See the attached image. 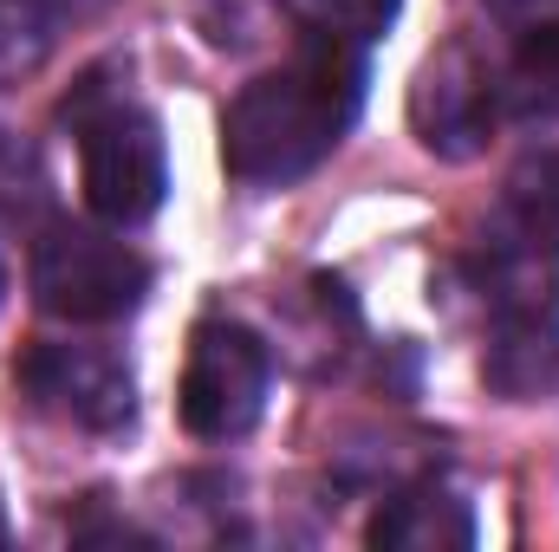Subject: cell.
Segmentation results:
<instances>
[{
  "instance_id": "6da1fadb",
  "label": "cell",
  "mask_w": 559,
  "mask_h": 552,
  "mask_svg": "<svg viewBox=\"0 0 559 552\" xmlns=\"http://www.w3.org/2000/svg\"><path fill=\"white\" fill-rule=\"evenodd\" d=\"M365 105V46L306 33L299 52L254 79L222 118V163L235 182L286 189L312 176L352 131Z\"/></svg>"
},
{
  "instance_id": "7a4b0ae2",
  "label": "cell",
  "mask_w": 559,
  "mask_h": 552,
  "mask_svg": "<svg viewBox=\"0 0 559 552\" xmlns=\"http://www.w3.org/2000/svg\"><path fill=\"white\" fill-rule=\"evenodd\" d=\"M488 384L534 404L559 384V261L488 248Z\"/></svg>"
},
{
  "instance_id": "3957f363",
  "label": "cell",
  "mask_w": 559,
  "mask_h": 552,
  "mask_svg": "<svg viewBox=\"0 0 559 552\" xmlns=\"http://www.w3.org/2000/svg\"><path fill=\"white\" fill-rule=\"evenodd\" d=\"M79 182L105 228H138L169 195V149L156 118L131 98H79Z\"/></svg>"
},
{
  "instance_id": "277c9868",
  "label": "cell",
  "mask_w": 559,
  "mask_h": 552,
  "mask_svg": "<svg viewBox=\"0 0 559 552\" xmlns=\"http://www.w3.org/2000/svg\"><path fill=\"white\" fill-rule=\"evenodd\" d=\"M150 292V261L105 228H46L33 241V299L66 325L131 319Z\"/></svg>"
},
{
  "instance_id": "5b68a950",
  "label": "cell",
  "mask_w": 559,
  "mask_h": 552,
  "mask_svg": "<svg viewBox=\"0 0 559 552\" xmlns=\"http://www.w3.org/2000/svg\"><path fill=\"white\" fill-rule=\"evenodd\" d=\"M267 377H274L267 345L248 325H228V319L195 325L189 358H182V391H176L182 429L195 442L248 435L261 422V410H267Z\"/></svg>"
},
{
  "instance_id": "8992f818",
  "label": "cell",
  "mask_w": 559,
  "mask_h": 552,
  "mask_svg": "<svg viewBox=\"0 0 559 552\" xmlns=\"http://www.w3.org/2000/svg\"><path fill=\"white\" fill-rule=\"evenodd\" d=\"M501 118V72L468 46V39H449L423 59L417 85H411V131L429 156H475L488 131Z\"/></svg>"
},
{
  "instance_id": "52a82bcc",
  "label": "cell",
  "mask_w": 559,
  "mask_h": 552,
  "mask_svg": "<svg viewBox=\"0 0 559 552\" xmlns=\"http://www.w3.org/2000/svg\"><path fill=\"white\" fill-rule=\"evenodd\" d=\"M20 391L85 435H118L138 416V384L105 345H33L20 358Z\"/></svg>"
},
{
  "instance_id": "ba28073f",
  "label": "cell",
  "mask_w": 559,
  "mask_h": 552,
  "mask_svg": "<svg viewBox=\"0 0 559 552\" xmlns=\"http://www.w3.org/2000/svg\"><path fill=\"white\" fill-rule=\"evenodd\" d=\"M365 540L384 552H462L475 547V514L442 481H404V488L384 494Z\"/></svg>"
},
{
  "instance_id": "9c48e42d",
  "label": "cell",
  "mask_w": 559,
  "mask_h": 552,
  "mask_svg": "<svg viewBox=\"0 0 559 552\" xmlns=\"http://www.w3.org/2000/svg\"><path fill=\"white\" fill-rule=\"evenodd\" d=\"M488 248L559 261V149H527L508 169L501 208H495V228H488Z\"/></svg>"
},
{
  "instance_id": "30bf717a",
  "label": "cell",
  "mask_w": 559,
  "mask_h": 552,
  "mask_svg": "<svg viewBox=\"0 0 559 552\" xmlns=\"http://www.w3.org/2000/svg\"><path fill=\"white\" fill-rule=\"evenodd\" d=\"M501 111L521 124H554L559 118V13L534 20L501 72Z\"/></svg>"
},
{
  "instance_id": "8fae6325",
  "label": "cell",
  "mask_w": 559,
  "mask_h": 552,
  "mask_svg": "<svg viewBox=\"0 0 559 552\" xmlns=\"http://www.w3.org/2000/svg\"><path fill=\"white\" fill-rule=\"evenodd\" d=\"M59 46V0H0V92L26 85Z\"/></svg>"
},
{
  "instance_id": "7c38bea8",
  "label": "cell",
  "mask_w": 559,
  "mask_h": 552,
  "mask_svg": "<svg viewBox=\"0 0 559 552\" xmlns=\"http://www.w3.org/2000/svg\"><path fill=\"white\" fill-rule=\"evenodd\" d=\"M274 7L299 33H325V39L371 46V39H384V26L397 20L404 0H274Z\"/></svg>"
},
{
  "instance_id": "4fadbf2b",
  "label": "cell",
  "mask_w": 559,
  "mask_h": 552,
  "mask_svg": "<svg viewBox=\"0 0 559 552\" xmlns=\"http://www.w3.org/2000/svg\"><path fill=\"white\" fill-rule=\"evenodd\" d=\"M39 208V169L20 143L0 131V221H26Z\"/></svg>"
},
{
  "instance_id": "5bb4252c",
  "label": "cell",
  "mask_w": 559,
  "mask_h": 552,
  "mask_svg": "<svg viewBox=\"0 0 559 552\" xmlns=\"http://www.w3.org/2000/svg\"><path fill=\"white\" fill-rule=\"evenodd\" d=\"M501 20H514V26H534V20H554L559 0H488Z\"/></svg>"
},
{
  "instance_id": "9a60e30c",
  "label": "cell",
  "mask_w": 559,
  "mask_h": 552,
  "mask_svg": "<svg viewBox=\"0 0 559 552\" xmlns=\"http://www.w3.org/2000/svg\"><path fill=\"white\" fill-rule=\"evenodd\" d=\"M0 299H7V261H0Z\"/></svg>"
},
{
  "instance_id": "2e32d148",
  "label": "cell",
  "mask_w": 559,
  "mask_h": 552,
  "mask_svg": "<svg viewBox=\"0 0 559 552\" xmlns=\"http://www.w3.org/2000/svg\"><path fill=\"white\" fill-rule=\"evenodd\" d=\"M0 547H7V514H0Z\"/></svg>"
}]
</instances>
